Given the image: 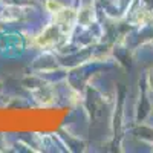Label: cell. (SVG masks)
<instances>
[{
    "instance_id": "6da1fadb",
    "label": "cell",
    "mask_w": 153,
    "mask_h": 153,
    "mask_svg": "<svg viewBox=\"0 0 153 153\" xmlns=\"http://www.w3.org/2000/svg\"><path fill=\"white\" fill-rule=\"evenodd\" d=\"M54 17H55V25L61 31V34L63 35L71 34V31L74 29V23L76 20V12L72 8L63 6L60 11L54 12Z\"/></svg>"
},
{
    "instance_id": "7a4b0ae2",
    "label": "cell",
    "mask_w": 153,
    "mask_h": 153,
    "mask_svg": "<svg viewBox=\"0 0 153 153\" xmlns=\"http://www.w3.org/2000/svg\"><path fill=\"white\" fill-rule=\"evenodd\" d=\"M61 34V31L58 29L57 25H51L48 29L43 31V34H40L37 37V43L40 46H52L55 42H57V35Z\"/></svg>"
},
{
    "instance_id": "3957f363",
    "label": "cell",
    "mask_w": 153,
    "mask_h": 153,
    "mask_svg": "<svg viewBox=\"0 0 153 153\" xmlns=\"http://www.w3.org/2000/svg\"><path fill=\"white\" fill-rule=\"evenodd\" d=\"M63 6V3H60V2H57V0H48L46 2V8L51 11V12H57V11H60Z\"/></svg>"
}]
</instances>
